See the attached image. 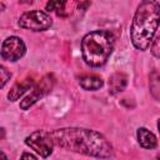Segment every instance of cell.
I'll list each match as a JSON object with an SVG mask.
<instances>
[{"mask_svg": "<svg viewBox=\"0 0 160 160\" xmlns=\"http://www.w3.org/2000/svg\"><path fill=\"white\" fill-rule=\"evenodd\" d=\"M150 89H151V92H152L154 96H155L156 91L159 92L158 94V99L160 100V75L158 72H155V71L150 75Z\"/></svg>", "mask_w": 160, "mask_h": 160, "instance_id": "13", "label": "cell"}, {"mask_svg": "<svg viewBox=\"0 0 160 160\" xmlns=\"http://www.w3.org/2000/svg\"><path fill=\"white\" fill-rule=\"evenodd\" d=\"M55 85V78L52 74H48L45 75L30 91V94L28 96H25L21 101H20V109L22 110H28L30 109L35 102H38L40 99H42L44 96H46L54 88Z\"/></svg>", "mask_w": 160, "mask_h": 160, "instance_id": "5", "label": "cell"}, {"mask_svg": "<svg viewBox=\"0 0 160 160\" xmlns=\"http://www.w3.org/2000/svg\"><path fill=\"white\" fill-rule=\"evenodd\" d=\"M128 84V78L122 72H115L109 79V91L111 94H118L125 89Z\"/></svg>", "mask_w": 160, "mask_h": 160, "instance_id": "11", "label": "cell"}, {"mask_svg": "<svg viewBox=\"0 0 160 160\" xmlns=\"http://www.w3.org/2000/svg\"><path fill=\"white\" fill-rule=\"evenodd\" d=\"M151 54L155 56V58H158V59H160V36L159 38H156L154 41H152V44H151Z\"/></svg>", "mask_w": 160, "mask_h": 160, "instance_id": "15", "label": "cell"}, {"mask_svg": "<svg viewBox=\"0 0 160 160\" xmlns=\"http://www.w3.org/2000/svg\"><path fill=\"white\" fill-rule=\"evenodd\" d=\"M19 26L31 31H45L52 25V19L46 11L30 10L21 14L18 21Z\"/></svg>", "mask_w": 160, "mask_h": 160, "instance_id": "4", "label": "cell"}, {"mask_svg": "<svg viewBox=\"0 0 160 160\" xmlns=\"http://www.w3.org/2000/svg\"><path fill=\"white\" fill-rule=\"evenodd\" d=\"M160 25V4L152 0L141 1L134 14L130 26V39L132 45L145 51L154 41V36Z\"/></svg>", "mask_w": 160, "mask_h": 160, "instance_id": "2", "label": "cell"}, {"mask_svg": "<svg viewBox=\"0 0 160 160\" xmlns=\"http://www.w3.org/2000/svg\"><path fill=\"white\" fill-rule=\"evenodd\" d=\"M136 136H138V141H139L140 146L144 149H154L158 145L156 136L146 128H139Z\"/></svg>", "mask_w": 160, "mask_h": 160, "instance_id": "10", "label": "cell"}, {"mask_svg": "<svg viewBox=\"0 0 160 160\" xmlns=\"http://www.w3.org/2000/svg\"><path fill=\"white\" fill-rule=\"evenodd\" d=\"M158 130H159V132H160V119H159V121H158Z\"/></svg>", "mask_w": 160, "mask_h": 160, "instance_id": "19", "label": "cell"}, {"mask_svg": "<svg viewBox=\"0 0 160 160\" xmlns=\"http://www.w3.org/2000/svg\"><path fill=\"white\" fill-rule=\"evenodd\" d=\"M20 160H38V159H36L35 155H32V154H30V152H24V154L21 155Z\"/></svg>", "mask_w": 160, "mask_h": 160, "instance_id": "16", "label": "cell"}, {"mask_svg": "<svg viewBox=\"0 0 160 160\" xmlns=\"http://www.w3.org/2000/svg\"><path fill=\"white\" fill-rule=\"evenodd\" d=\"M1 160H8V158H6V155H5L4 151H1Z\"/></svg>", "mask_w": 160, "mask_h": 160, "instance_id": "17", "label": "cell"}, {"mask_svg": "<svg viewBox=\"0 0 160 160\" xmlns=\"http://www.w3.org/2000/svg\"><path fill=\"white\" fill-rule=\"evenodd\" d=\"M154 160H160V152H159V154L155 156V159H154Z\"/></svg>", "mask_w": 160, "mask_h": 160, "instance_id": "18", "label": "cell"}, {"mask_svg": "<svg viewBox=\"0 0 160 160\" xmlns=\"http://www.w3.org/2000/svg\"><path fill=\"white\" fill-rule=\"evenodd\" d=\"M31 88H34V80L32 79H25L21 82H16L10 89V91L8 92V99L10 101H16L20 96H22Z\"/></svg>", "mask_w": 160, "mask_h": 160, "instance_id": "8", "label": "cell"}, {"mask_svg": "<svg viewBox=\"0 0 160 160\" xmlns=\"http://www.w3.org/2000/svg\"><path fill=\"white\" fill-rule=\"evenodd\" d=\"M26 52L25 42L19 36H9L1 44V58L6 61H18Z\"/></svg>", "mask_w": 160, "mask_h": 160, "instance_id": "7", "label": "cell"}, {"mask_svg": "<svg viewBox=\"0 0 160 160\" xmlns=\"http://www.w3.org/2000/svg\"><path fill=\"white\" fill-rule=\"evenodd\" d=\"M115 38L109 30H94L81 40L82 60L91 68L102 66L114 50Z\"/></svg>", "mask_w": 160, "mask_h": 160, "instance_id": "3", "label": "cell"}, {"mask_svg": "<svg viewBox=\"0 0 160 160\" xmlns=\"http://www.w3.org/2000/svg\"><path fill=\"white\" fill-rule=\"evenodd\" d=\"M25 144L32 149L41 158H48L51 155L52 149H54V141L51 139L50 132L45 130H36L31 132L29 136L25 139Z\"/></svg>", "mask_w": 160, "mask_h": 160, "instance_id": "6", "label": "cell"}, {"mask_svg": "<svg viewBox=\"0 0 160 160\" xmlns=\"http://www.w3.org/2000/svg\"><path fill=\"white\" fill-rule=\"evenodd\" d=\"M79 84L80 86L86 90V91H95V90H99L102 85H104V81L100 76L98 75H94V74H88V75H82L80 76L79 79Z\"/></svg>", "mask_w": 160, "mask_h": 160, "instance_id": "9", "label": "cell"}, {"mask_svg": "<svg viewBox=\"0 0 160 160\" xmlns=\"http://www.w3.org/2000/svg\"><path fill=\"white\" fill-rule=\"evenodd\" d=\"M0 80H1V82H0V88H4L5 86V84L9 81V79H10V76H11V74L6 70V68L4 66V65H1L0 66Z\"/></svg>", "mask_w": 160, "mask_h": 160, "instance_id": "14", "label": "cell"}, {"mask_svg": "<svg viewBox=\"0 0 160 160\" xmlns=\"http://www.w3.org/2000/svg\"><path fill=\"white\" fill-rule=\"evenodd\" d=\"M54 144L68 151L79 152L88 156L108 159L112 155V145L108 139L91 129L61 128L50 132Z\"/></svg>", "mask_w": 160, "mask_h": 160, "instance_id": "1", "label": "cell"}, {"mask_svg": "<svg viewBox=\"0 0 160 160\" xmlns=\"http://www.w3.org/2000/svg\"><path fill=\"white\" fill-rule=\"evenodd\" d=\"M66 2L65 1H49L45 6L46 11H54L58 16H66L68 11L65 10Z\"/></svg>", "mask_w": 160, "mask_h": 160, "instance_id": "12", "label": "cell"}]
</instances>
